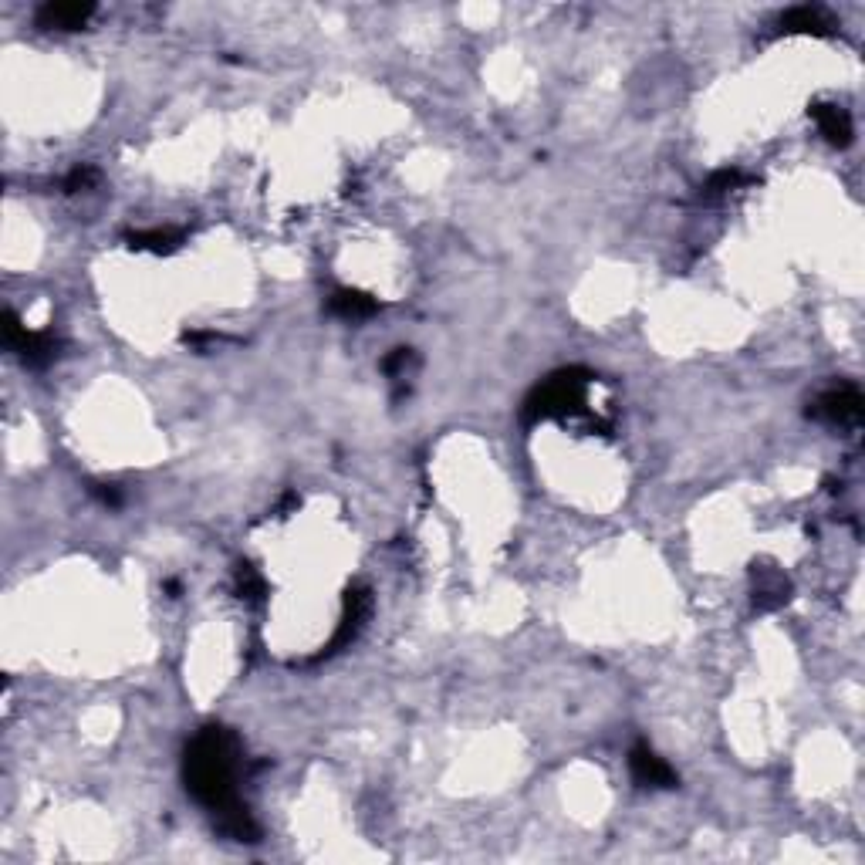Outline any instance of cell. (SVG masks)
Masks as SVG:
<instances>
[{"instance_id":"3957f363","label":"cell","mask_w":865,"mask_h":865,"mask_svg":"<svg viewBox=\"0 0 865 865\" xmlns=\"http://www.w3.org/2000/svg\"><path fill=\"white\" fill-rule=\"evenodd\" d=\"M4 342H7V349L21 355L28 365H48L58 355L55 338L48 332H28V325H21V318H17L14 311H7Z\"/></svg>"},{"instance_id":"9c48e42d","label":"cell","mask_w":865,"mask_h":865,"mask_svg":"<svg viewBox=\"0 0 865 865\" xmlns=\"http://www.w3.org/2000/svg\"><path fill=\"white\" fill-rule=\"evenodd\" d=\"M811 115H815L818 129H822V136L832 142V146H849V142H852V119H849V112H845L842 105L822 102V105H815V109H811Z\"/></svg>"},{"instance_id":"30bf717a","label":"cell","mask_w":865,"mask_h":865,"mask_svg":"<svg viewBox=\"0 0 865 865\" xmlns=\"http://www.w3.org/2000/svg\"><path fill=\"white\" fill-rule=\"evenodd\" d=\"M217 828L227 838H234V842H257V838H261V828H257L251 811H247V805H240V801L227 805L224 811H217Z\"/></svg>"},{"instance_id":"7c38bea8","label":"cell","mask_w":865,"mask_h":865,"mask_svg":"<svg viewBox=\"0 0 865 865\" xmlns=\"http://www.w3.org/2000/svg\"><path fill=\"white\" fill-rule=\"evenodd\" d=\"M781 31L788 34H832V21L818 11V7H791L788 14L781 17Z\"/></svg>"},{"instance_id":"e0dca14e","label":"cell","mask_w":865,"mask_h":865,"mask_svg":"<svg viewBox=\"0 0 865 865\" xmlns=\"http://www.w3.org/2000/svg\"><path fill=\"white\" fill-rule=\"evenodd\" d=\"M413 362H416V355H413V352H409V349H396L386 362H382V369H386L389 376H403V372H406Z\"/></svg>"},{"instance_id":"ac0fdd59","label":"cell","mask_w":865,"mask_h":865,"mask_svg":"<svg viewBox=\"0 0 865 865\" xmlns=\"http://www.w3.org/2000/svg\"><path fill=\"white\" fill-rule=\"evenodd\" d=\"M92 494H95V497H98V501H102V504H109V507H119V504H122V497H119V490H115V487L95 484V487H92Z\"/></svg>"},{"instance_id":"5bb4252c","label":"cell","mask_w":865,"mask_h":865,"mask_svg":"<svg viewBox=\"0 0 865 865\" xmlns=\"http://www.w3.org/2000/svg\"><path fill=\"white\" fill-rule=\"evenodd\" d=\"M747 176L740 173V169H720V173H713L707 183H703V200H720V196L734 193L737 186H744Z\"/></svg>"},{"instance_id":"277c9868","label":"cell","mask_w":865,"mask_h":865,"mask_svg":"<svg viewBox=\"0 0 865 865\" xmlns=\"http://www.w3.org/2000/svg\"><path fill=\"white\" fill-rule=\"evenodd\" d=\"M808 416L822 419V423H832V426H855L862 419V396L859 389L852 386H838V389H828L822 396L811 403Z\"/></svg>"},{"instance_id":"2e32d148","label":"cell","mask_w":865,"mask_h":865,"mask_svg":"<svg viewBox=\"0 0 865 865\" xmlns=\"http://www.w3.org/2000/svg\"><path fill=\"white\" fill-rule=\"evenodd\" d=\"M95 183H98V169H95V166H75V169L68 173V180H65V190H68V193L92 190Z\"/></svg>"},{"instance_id":"ba28073f","label":"cell","mask_w":865,"mask_h":865,"mask_svg":"<svg viewBox=\"0 0 865 865\" xmlns=\"http://www.w3.org/2000/svg\"><path fill=\"white\" fill-rule=\"evenodd\" d=\"M92 14H95L92 4H44L38 11V24L58 31H78L85 28V21Z\"/></svg>"},{"instance_id":"8fae6325","label":"cell","mask_w":865,"mask_h":865,"mask_svg":"<svg viewBox=\"0 0 865 865\" xmlns=\"http://www.w3.org/2000/svg\"><path fill=\"white\" fill-rule=\"evenodd\" d=\"M328 308H332V315H338V318L359 321V318L376 315L379 305H376V298H372V294L355 291V288H342V291H335L332 298H328Z\"/></svg>"},{"instance_id":"4fadbf2b","label":"cell","mask_w":865,"mask_h":865,"mask_svg":"<svg viewBox=\"0 0 865 865\" xmlns=\"http://www.w3.org/2000/svg\"><path fill=\"white\" fill-rule=\"evenodd\" d=\"M176 244H180V234H176V230H139V234H132V237H129V247H132V251L169 254Z\"/></svg>"},{"instance_id":"8992f818","label":"cell","mask_w":865,"mask_h":865,"mask_svg":"<svg viewBox=\"0 0 865 865\" xmlns=\"http://www.w3.org/2000/svg\"><path fill=\"white\" fill-rule=\"evenodd\" d=\"M629 771H632V778H636L639 784H646V788H673V784H676L673 768L653 751V747H646V744L632 747Z\"/></svg>"},{"instance_id":"7a4b0ae2","label":"cell","mask_w":865,"mask_h":865,"mask_svg":"<svg viewBox=\"0 0 865 865\" xmlns=\"http://www.w3.org/2000/svg\"><path fill=\"white\" fill-rule=\"evenodd\" d=\"M585 386L588 372L582 369H565L558 376H551L545 386H538L524 403V419H548V416H565L575 413L585 403Z\"/></svg>"},{"instance_id":"9a60e30c","label":"cell","mask_w":865,"mask_h":865,"mask_svg":"<svg viewBox=\"0 0 865 865\" xmlns=\"http://www.w3.org/2000/svg\"><path fill=\"white\" fill-rule=\"evenodd\" d=\"M237 595L247 602H261L264 599V578L254 572L251 565H240L237 568Z\"/></svg>"},{"instance_id":"6da1fadb","label":"cell","mask_w":865,"mask_h":865,"mask_svg":"<svg viewBox=\"0 0 865 865\" xmlns=\"http://www.w3.org/2000/svg\"><path fill=\"white\" fill-rule=\"evenodd\" d=\"M240 744L227 727H203L186 747L183 778L190 795L207 805L213 815L237 801L234 778H237Z\"/></svg>"},{"instance_id":"5b68a950","label":"cell","mask_w":865,"mask_h":865,"mask_svg":"<svg viewBox=\"0 0 865 865\" xmlns=\"http://www.w3.org/2000/svg\"><path fill=\"white\" fill-rule=\"evenodd\" d=\"M369 609H372L369 588H349V592H345L342 619H338L335 636H332V642H328V653H335V649L349 646V642L359 636V629H362V622H365V615H369Z\"/></svg>"},{"instance_id":"52a82bcc","label":"cell","mask_w":865,"mask_h":865,"mask_svg":"<svg viewBox=\"0 0 865 865\" xmlns=\"http://www.w3.org/2000/svg\"><path fill=\"white\" fill-rule=\"evenodd\" d=\"M754 578H757L754 582V605L761 612L781 609V605L791 599V582L781 572H774V568H761V572H754Z\"/></svg>"}]
</instances>
